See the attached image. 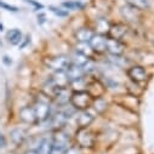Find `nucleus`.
<instances>
[{
    "label": "nucleus",
    "instance_id": "nucleus-5",
    "mask_svg": "<svg viewBox=\"0 0 154 154\" xmlns=\"http://www.w3.org/2000/svg\"><path fill=\"white\" fill-rule=\"evenodd\" d=\"M125 74L128 76V79L132 82L134 84H143L148 79V70L146 67L141 64H131L128 68H125Z\"/></svg>",
    "mask_w": 154,
    "mask_h": 154
},
{
    "label": "nucleus",
    "instance_id": "nucleus-14",
    "mask_svg": "<svg viewBox=\"0 0 154 154\" xmlns=\"http://www.w3.org/2000/svg\"><path fill=\"white\" fill-rule=\"evenodd\" d=\"M66 73H67V76L69 79V84L72 82H75V80L85 78V76H89V75H86V73H85V70L82 66H76V64H73V63L68 67Z\"/></svg>",
    "mask_w": 154,
    "mask_h": 154
},
{
    "label": "nucleus",
    "instance_id": "nucleus-26",
    "mask_svg": "<svg viewBox=\"0 0 154 154\" xmlns=\"http://www.w3.org/2000/svg\"><path fill=\"white\" fill-rule=\"evenodd\" d=\"M36 22H38V24H39V26H44V24L48 22V16H46V14L43 12V11L38 14V16H36Z\"/></svg>",
    "mask_w": 154,
    "mask_h": 154
},
{
    "label": "nucleus",
    "instance_id": "nucleus-12",
    "mask_svg": "<svg viewBox=\"0 0 154 154\" xmlns=\"http://www.w3.org/2000/svg\"><path fill=\"white\" fill-rule=\"evenodd\" d=\"M95 119H96L95 114L90 109L76 112V117H75L76 129H79V128H90V125L95 122Z\"/></svg>",
    "mask_w": 154,
    "mask_h": 154
},
{
    "label": "nucleus",
    "instance_id": "nucleus-30",
    "mask_svg": "<svg viewBox=\"0 0 154 154\" xmlns=\"http://www.w3.org/2000/svg\"><path fill=\"white\" fill-rule=\"evenodd\" d=\"M3 62H4L5 66H10V64L12 63V60H11L9 56H4V57H3Z\"/></svg>",
    "mask_w": 154,
    "mask_h": 154
},
{
    "label": "nucleus",
    "instance_id": "nucleus-10",
    "mask_svg": "<svg viewBox=\"0 0 154 154\" xmlns=\"http://www.w3.org/2000/svg\"><path fill=\"white\" fill-rule=\"evenodd\" d=\"M18 119L27 125H38V119L35 117V112L32 104L24 106L18 110Z\"/></svg>",
    "mask_w": 154,
    "mask_h": 154
},
{
    "label": "nucleus",
    "instance_id": "nucleus-31",
    "mask_svg": "<svg viewBox=\"0 0 154 154\" xmlns=\"http://www.w3.org/2000/svg\"><path fill=\"white\" fill-rule=\"evenodd\" d=\"M23 154H39V153H38L35 149H28V150H26Z\"/></svg>",
    "mask_w": 154,
    "mask_h": 154
},
{
    "label": "nucleus",
    "instance_id": "nucleus-19",
    "mask_svg": "<svg viewBox=\"0 0 154 154\" xmlns=\"http://www.w3.org/2000/svg\"><path fill=\"white\" fill-rule=\"evenodd\" d=\"M23 39V35L22 32L20 29H10L6 33V40L11 44V45H20V43Z\"/></svg>",
    "mask_w": 154,
    "mask_h": 154
},
{
    "label": "nucleus",
    "instance_id": "nucleus-20",
    "mask_svg": "<svg viewBox=\"0 0 154 154\" xmlns=\"http://www.w3.org/2000/svg\"><path fill=\"white\" fill-rule=\"evenodd\" d=\"M91 109H94L97 114H104V113L107 112V109H108V102H107V100L104 98V96L95 98Z\"/></svg>",
    "mask_w": 154,
    "mask_h": 154
},
{
    "label": "nucleus",
    "instance_id": "nucleus-27",
    "mask_svg": "<svg viewBox=\"0 0 154 154\" xmlns=\"http://www.w3.org/2000/svg\"><path fill=\"white\" fill-rule=\"evenodd\" d=\"M26 2H27L28 4H30L32 6H34L35 10H43V9H44V5L40 4V3H38V2H35V0H26Z\"/></svg>",
    "mask_w": 154,
    "mask_h": 154
},
{
    "label": "nucleus",
    "instance_id": "nucleus-28",
    "mask_svg": "<svg viewBox=\"0 0 154 154\" xmlns=\"http://www.w3.org/2000/svg\"><path fill=\"white\" fill-rule=\"evenodd\" d=\"M29 43H30V36H29V35H26V36L23 38V39H22V42L20 43L18 48H20V49H24Z\"/></svg>",
    "mask_w": 154,
    "mask_h": 154
},
{
    "label": "nucleus",
    "instance_id": "nucleus-29",
    "mask_svg": "<svg viewBox=\"0 0 154 154\" xmlns=\"http://www.w3.org/2000/svg\"><path fill=\"white\" fill-rule=\"evenodd\" d=\"M4 147H6V138L2 132H0V148H4Z\"/></svg>",
    "mask_w": 154,
    "mask_h": 154
},
{
    "label": "nucleus",
    "instance_id": "nucleus-7",
    "mask_svg": "<svg viewBox=\"0 0 154 154\" xmlns=\"http://www.w3.org/2000/svg\"><path fill=\"white\" fill-rule=\"evenodd\" d=\"M131 32L130 26L125 22H117V23H112L109 32H108V36L113 38V39H117V40H122L124 42L125 38L129 35V33Z\"/></svg>",
    "mask_w": 154,
    "mask_h": 154
},
{
    "label": "nucleus",
    "instance_id": "nucleus-4",
    "mask_svg": "<svg viewBox=\"0 0 154 154\" xmlns=\"http://www.w3.org/2000/svg\"><path fill=\"white\" fill-rule=\"evenodd\" d=\"M44 66L51 72H66L72 64L69 55H52L43 60Z\"/></svg>",
    "mask_w": 154,
    "mask_h": 154
},
{
    "label": "nucleus",
    "instance_id": "nucleus-18",
    "mask_svg": "<svg viewBox=\"0 0 154 154\" xmlns=\"http://www.w3.org/2000/svg\"><path fill=\"white\" fill-rule=\"evenodd\" d=\"M26 138H27V131L22 128H16L10 131V140L12 141V143L17 146L21 144Z\"/></svg>",
    "mask_w": 154,
    "mask_h": 154
},
{
    "label": "nucleus",
    "instance_id": "nucleus-32",
    "mask_svg": "<svg viewBox=\"0 0 154 154\" xmlns=\"http://www.w3.org/2000/svg\"><path fill=\"white\" fill-rule=\"evenodd\" d=\"M3 28H4V26H3V24H2V23H0V32H2V30H4V29H3Z\"/></svg>",
    "mask_w": 154,
    "mask_h": 154
},
{
    "label": "nucleus",
    "instance_id": "nucleus-6",
    "mask_svg": "<svg viewBox=\"0 0 154 154\" xmlns=\"http://www.w3.org/2000/svg\"><path fill=\"white\" fill-rule=\"evenodd\" d=\"M142 12L141 10L131 6L130 4H124L120 8V15L123 17V20L125 21V23H128L130 27L132 24H138L142 20Z\"/></svg>",
    "mask_w": 154,
    "mask_h": 154
},
{
    "label": "nucleus",
    "instance_id": "nucleus-25",
    "mask_svg": "<svg viewBox=\"0 0 154 154\" xmlns=\"http://www.w3.org/2000/svg\"><path fill=\"white\" fill-rule=\"evenodd\" d=\"M64 154H83V149L80 147H78V146H75L74 143H72L68 147V149L66 150Z\"/></svg>",
    "mask_w": 154,
    "mask_h": 154
},
{
    "label": "nucleus",
    "instance_id": "nucleus-3",
    "mask_svg": "<svg viewBox=\"0 0 154 154\" xmlns=\"http://www.w3.org/2000/svg\"><path fill=\"white\" fill-rule=\"evenodd\" d=\"M94 101L95 97L88 90H74L70 94L69 104L76 112H82V110L91 109Z\"/></svg>",
    "mask_w": 154,
    "mask_h": 154
},
{
    "label": "nucleus",
    "instance_id": "nucleus-21",
    "mask_svg": "<svg viewBox=\"0 0 154 154\" xmlns=\"http://www.w3.org/2000/svg\"><path fill=\"white\" fill-rule=\"evenodd\" d=\"M110 24L106 18H96V24L94 28L95 33H101V34H108L109 32V28H110Z\"/></svg>",
    "mask_w": 154,
    "mask_h": 154
},
{
    "label": "nucleus",
    "instance_id": "nucleus-16",
    "mask_svg": "<svg viewBox=\"0 0 154 154\" xmlns=\"http://www.w3.org/2000/svg\"><path fill=\"white\" fill-rule=\"evenodd\" d=\"M61 6L64 8L66 10L70 11H83L86 8V4L82 0H64L61 3Z\"/></svg>",
    "mask_w": 154,
    "mask_h": 154
},
{
    "label": "nucleus",
    "instance_id": "nucleus-17",
    "mask_svg": "<svg viewBox=\"0 0 154 154\" xmlns=\"http://www.w3.org/2000/svg\"><path fill=\"white\" fill-rule=\"evenodd\" d=\"M74 51L82 54L83 56H85L90 60H95V56H96V54L94 52V50L91 49L89 43H75Z\"/></svg>",
    "mask_w": 154,
    "mask_h": 154
},
{
    "label": "nucleus",
    "instance_id": "nucleus-15",
    "mask_svg": "<svg viewBox=\"0 0 154 154\" xmlns=\"http://www.w3.org/2000/svg\"><path fill=\"white\" fill-rule=\"evenodd\" d=\"M35 150L39 154H51L52 150V138H51V134L49 136H42L39 140Z\"/></svg>",
    "mask_w": 154,
    "mask_h": 154
},
{
    "label": "nucleus",
    "instance_id": "nucleus-23",
    "mask_svg": "<svg viewBox=\"0 0 154 154\" xmlns=\"http://www.w3.org/2000/svg\"><path fill=\"white\" fill-rule=\"evenodd\" d=\"M49 10L57 17H61V18H64V17H68L69 16V11L66 10L62 6H55V5H50L49 6Z\"/></svg>",
    "mask_w": 154,
    "mask_h": 154
},
{
    "label": "nucleus",
    "instance_id": "nucleus-8",
    "mask_svg": "<svg viewBox=\"0 0 154 154\" xmlns=\"http://www.w3.org/2000/svg\"><path fill=\"white\" fill-rule=\"evenodd\" d=\"M128 45L125 42L113 39L107 35V45H106V54L109 56H124Z\"/></svg>",
    "mask_w": 154,
    "mask_h": 154
},
{
    "label": "nucleus",
    "instance_id": "nucleus-9",
    "mask_svg": "<svg viewBox=\"0 0 154 154\" xmlns=\"http://www.w3.org/2000/svg\"><path fill=\"white\" fill-rule=\"evenodd\" d=\"M89 44L97 56L104 55L106 54V45H107V35L101 34V33H95L94 36L91 38V40L89 42Z\"/></svg>",
    "mask_w": 154,
    "mask_h": 154
},
{
    "label": "nucleus",
    "instance_id": "nucleus-11",
    "mask_svg": "<svg viewBox=\"0 0 154 154\" xmlns=\"http://www.w3.org/2000/svg\"><path fill=\"white\" fill-rule=\"evenodd\" d=\"M94 34H95V30L92 27L83 26L76 28L73 32V38L75 43H89L91 40V38L94 36Z\"/></svg>",
    "mask_w": 154,
    "mask_h": 154
},
{
    "label": "nucleus",
    "instance_id": "nucleus-1",
    "mask_svg": "<svg viewBox=\"0 0 154 154\" xmlns=\"http://www.w3.org/2000/svg\"><path fill=\"white\" fill-rule=\"evenodd\" d=\"M97 134L90 128L76 129L73 136V143L82 149H92L97 144Z\"/></svg>",
    "mask_w": 154,
    "mask_h": 154
},
{
    "label": "nucleus",
    "instance_id": "nucleus-13",
    "mask_svg": "<svg viewBox=\"0 0 154 154\" xmlns=\"http://www.w3.org/2000/svg\"><path fill=\"white\" fill-rule=\"evenodd\" d=\"M49 80L56 89L69 88V79L66 72H54V74L49 76Z\"/></svg>",
    "mask_w": 154,
    "mask_h": 154
},
{
    "label": "nucleus",
    "instance_id": "nucleus-2",
    "mask_svg": "<svg viewBox=\"0 0 154 154\" xmlns=\"http://www.w3.org/2000/svg\"><path fill=\"white\" fill-rule=\"evenodd\" d=\"M33 108H34V112H35V117L38 119V123L39 124H43V123H46L51 114L54 113V103L51 101V98H49L46 95L43 94V97H38L34 103L32 104Z\"/></svg>",
    "mask_w": 154,
    "mask_h": 154
},
{
    "label": "nucleus",
    "instance_id": "nucleus-24",
    "mask_svg": "<svg viewBox=\"0 0 154 154\" xmlns=\"http://www.w3.org/2000/svg\"><path fill=\"white\" fill-rule=\"evenodd\" d=\"M0 8H2L3 10H6V11H10V12H18L20 9L15 5H11V4H8L5 2H3V0H0Z\"/></svg>",
    "mask_w": 154,
    "mask_h": 154
},
{
    "label": "nucleus",
    "instance_id": "nucleus-22",
    "mask_svg": "<svg viewBox=\"0 0 154 154\" xmlns=\"http://www.w3.org/2000/svg\"><path fill=\"white\" fill-rule=\"evenodd\" d=\"M126 4H130L131 6L141 10V11H147L150 8V0H125Z\"/></svg>",
    "mask_w": 154,
    "mask_h": 154
}]
</instances>
